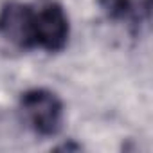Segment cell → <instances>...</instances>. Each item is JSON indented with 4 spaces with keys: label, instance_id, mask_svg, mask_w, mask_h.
<instances>
[{
    "label": "cell",
    "instance_id": "2",
    "mask_svg": "<svg viewBox=\"0 0 153 153\" xmlns=\"http://www.w3.org/2000/svg\"><path fill=\"white\" fill-rule=\"evenodd\" d=\"M68 40V18L63 7L54 2L33 6V49L40 47L51 52H58Z\"/></svg>",
    "mask_w": 153,
    "mask_h": 153
},
{
    "label": "cell",
    "instance_id": "3",
    "mask_svg": "<svg viewBox=\"0 0 153 153\" xmlns=\"http://www.w3.org/2000/svg\"><path fill=\"white\" fill-rule=\"evenodd\" d=\"M101 7L114 20L139 25L149 15V0H99Z\"/></svg>",
    "mask_w": 153,
    "mask_h": 153
},
{
    "label": "cell",
    "instance_id": "1",
    "mask_svg": "<svg viewBox=\"0 0 153 153\" xmlns=\"http://www.w3.org/2000/svg\"><path fill=\"white\" fill-rule=\"evenodd\" d=\"M20 108L29 128L42 135L52 137L63 124V103L61 99L45 88H33L22 94Z\"/></svg>",
    "mask_w": 153,
    "mask_h": 153
}]
</instances>
